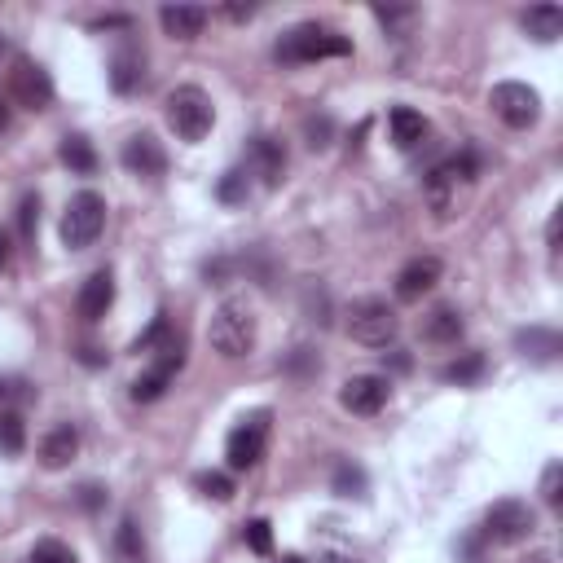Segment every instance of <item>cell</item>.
<instances>
[{
  "mask_svg": "<svg viewBox=\"0 0 563 563\" xmlns=\"http://www.w3.org/2000/svg\"><path fill=\"white\" fill-rule=\"evenodd\" d=\"M348 53H352V40L344 31L326 27V22H300V27L282 31L273 58L286 66H300V62H322V58H348Z\"/></svg>",
  "mask_w": 563,
  "mask_h": 563,
  "instance_id": "6da1fadb",
  "label": "cell"
},
{
  "mask_svg": "<svg viewBox=\"0 0 563 563\" xmlns=\"http://www.w3.org/2000/svg\"><path fill=\"white\" fill-rule=\"evenodd\" d=\"M256 335H260V326H256V313H251L242 300H225L212 313V326H207V339H212V348L220 352L225 361H238V357H247L251 348H256Z\"/></svg>",
  "mask_w": 563,
  "mask_h": 563,
  "instance_id": "7a4b0ae2",
  "label": "cell"
},
{
  "mask_svg": "<svg viewBox=\"0 0 563 563\" xmlns=\"http://www.w3.org/2000/svg\"><path fill=\"white\" fill-rule=\"evenodd\" d=\"M168 124L181 141H203L216 124V106L212 97L203 93L198 84H181L168 93Z\"/></svg>",
  "mask_w": 563,
  "mask_h": 563,
  "instance_id": "3957f363",
  "label": "cell"
},
{
  "mask_svg": "<svg viewBox=\"0 0 563 563\" xmlns=\"http://www.w3.org/2000/svg\"><path fill=\"white\" fill-rule=\"evenodd\" d=\"M106 229V198L93 194V190H80L66 203V216H62V242L71 251H84L102 238Z\"/></svg>",
  "mask_w": 563,
  "mask_h": 563,
  "instance_id": "277c9868",
  "label": "cell"
},
{
  "mask_svg": "<svg viewBox=\"0 0 563 563\" xmlns=\"http://www.w3.org/2000/svg\"><path fill=\"white\" fill-rule=\"evenodd\" d=\"M489 106H493V115H498L506 128H533L537 119H542V93H537V88H528V84H520V80L493 84Z\"/></svg>",
  "mask_w": 563,
  "mask_h": 563,
  "instance_id": "5b68a950",
  "label": "cell"
},
{
  "mask_svg": "<svg viewBox=\"0 0 563 563\" xmlns=\"http://www.w3.org/2000/svg\"><path fill=\"white\" fill-rule=\"evenodd\" d=\"M396 330H401V322H396V313L388 308V300H357L348 313V335L357 339V344L366 348H388L396 339Z\"/></svg>",
  "mask_w": 563,
  "mask_h": 563,
  "instance_id": "8992f818",
  "label": "cell"
},
{
  "mask_svg": "<svg viewBox=\"0 0 563 563\" xmlns=\"http://www.w3.org/2000/svg\"><path fill=\"white\" fill-rule=\"evenodd\" d=\"M264 440H269V414H251L242 418V427L229 432V445H225V458L234 471H251L256 462L264 458Z\"/></svg>",
  "mask_w": 563,
  "mask_h": 563,
  "instance_id": "52a82bcc",
  "label": "cell"
},
{
  "mask_svg": "<svg viewBox=\"0 0 563 563\" xmlns=\"http://www.w3.org/2000/svg\"><path fill=\"white\" fill-rule=\"evenodd\" d=\"M9 97L27 110H44L53 102V80L40 62L31 58H14V71H9Z\"/></svg>",
  "mask_w": 563,
  "mask_h": 563,
  "instance_id": "ba28073f",
  "label": "cell"
},
{
  "mask_svg": "<svg viewBox=\"0 0 563 563\" xmlns=\"http://www.w3.org/2000/svg\"><path fill=\"white\" fill-rule=\"evenodd\" d=\"M471 181H476V159H471V154H458V159L440 163V168L427 176V198H432L436 216H449L458 185H471Z\"/></svg>",
  "mask_w": 563,
  "mask_h": 563,
  "instance_id": "9c48e42d",
  "label": "cell"
},
{
  "mask_svg": "<svg viewBox=\"0 0 563 563\" xmlns=\"http://www.w3.org/2000/svg\"><path fill=\"white\" fill-rule=\"evenodd\" d=\"M533 528H537V515L528 511L524 502H498V506H489V515H484V537L498 542V546L524 542Z\"/></svg>",
  "mask_w": 563,
  "mask_h": 563,
  "instance_id": "30bf717a",
  "label": "cell"
},
{
  "mask_svg": "<svg viewBox=\"0 0 563 563\" xmlns=\"http://www.w3.org/2000/svg\"><path fill=\"white\" fill-rule=\"evenodd\" d=\"M181 361H185V352H181V344H176V339L168 335L159 344V352H154V366L141 374L137 383H132V396H137V401H159L163 392H168V383L176 379V370H181Z\"/></svg>",
  "mask_w": 563,
  "mask_h": 563,
  "instance_id": "8fae6325",
  "label": "cell"
},
{
  "mask_svg": "<svg viewBox=\"0 0 563 563\" xmlns=\"http://www.w3.org/2000/svg\"><path fill=\"white\" fill-rule=\"evenodd\" d=\"M119 159H124V168H128L132 176H146V181H159V176L168 172V154H163L159 137H150V132H137V137H128Z\"/></svg>",
  "mask_w": 563,
  "mask_h": 563,
  "instance_id": "7c38bea8",
  "label": "cell"
},
{
  "mask_svg": "<svg viewBox=\"0 0 563 563\" xmlns=\"http://www.w3.org/2000/svg\"><path fill=\"white\" fill-rule=\"evenodd\" d=\"M388 392H392V383L383 379V374H357V379L344 383L339 401H344V410H352V414H379L383 405H388Z\"/></svg>",
  "mask_w": 563,
  "mask_h": 563,
  "instance_id": "4fadbf2b",
  "label": "cell"
},
{
  "mask_svg": "<svg viewBox=\"0 0 563 563\" xmlns=\"http://www.w3.org/2000/svg\"><path fill=\"white\" fill-rule=\"evenodd\" d=\"M440 273H445V264H440L436 256H414L401 273H396V300H423V295L440 282Z\"/></svg>",
  "mask_w": 563,
  "mask_h": 563,
  "instance_id": "5bb4252c",
  "label": "cell"
},
{
  "mask_svg": "<svg viewBox=\"0 0 563 563\" xmlns=\"http://www.w3.org/2000/svg\"><path fill=\"white\" fill-rule=\"evenodd\" d=\"M110 304H115V278H110V269H97L75 295V313H80V322H102Z\"/></svg>",
  "mask_w": 563,
  "mask_h": 563,
  "instance_id": "9a60e30c",
  "label": "cell"
},
{
  "mask_svg": "<svg viewBox=\"0 0 563 563\" xmlns=\"http://www.w3.org/2000/svg\"><path fill=\"white\" fill-rule=\"evenodd\" d=\"M247 172L260 176L264 185H278L282 172H286V150H282V141H273V137H251V146H247Z\"/></svg>",
  "mask_w": 563,
  "mask_h": 563,
  "instance_id": "2e32d148",
  "label": "cell"
},
{
  "mask_svg": "<svg viewBox=\"0 0 563 563\" xmlns=\"http://www.w3.org/2000/svg\"><path fill=\"white\" fill-rule=\"evenodd\" d=\"M207 9L203 5H163L159 9V22H163V31H168L172 40H198L203 36V27H207Z\"/></svg>",
  "mask_w": 563,
  "mask_h": 563,
  "instance_id": "e0dca14e",
  "label": "cell"
},
{
  "mask_svg": "<svg viewBox=\"0 0 563 563\" xmlns=\"http://www.w3.org/2000/svg\"><path fill=\"white\" fill-rule=\"evenodd\" d=\"M80 454V432H75L71 423H62V427H53L49 436L40 440V462L49 471H62V467H71V458Z\"/></svg>",
  "mask_w": 563,
  "mask_h": 563,
  "instance_id": "ac0fdd59",
  "label": "cell"
},
{
  "mask_svg": "<svg viewBox=\"0 0 563 563\" xmlns=\"http://www.w3.org/2000/svg\"><path fill=\"white\" fill-rule=\"evenodd\" d=\"M515 348L524 352L528 361H542V366H550V361L563 352V339H559V330H546V326H528L515 335Z\"/></svg>",
  "mask_w": 563,
  "mask_h": 563,
  "instance_id": "d6986e66",
  "label": "cell"
},
{
  "mask_svg": "<svg viewBox=\"0 0 563 563\" xmlns=\"http://www.w3.org/2000/svg\"><path fill=\"white\" fill-rule=\"evenodd\" d=\"M388 128H392L396 150H418L427 141V119L418 115V110H410V106H396L388 115Z\"/></svg>",
  "mask_w": 563,
  "mask_h": 563,
  "instance_id": "ffe728a7",
  "label": "cell"
},
{
  "mask_svg": "<svg viewBox=\"0 0 563 563\" xmlns=\"http://www.w3.org/2000/svg\"><path fill=\"white\" fill-rule=\"evenodd\" d=\"M423 339H427V344H440V348L458 344V339H462V313H458V308H449V304L432 308V313L423 317Z\"/></svg>",
  "mask_w": 563,
  "mask_h": 563,
  "instance_id": "44dd1931",
  "label": "cell"
},
{
  "mask_svg": "<svg viewBox=\"0 0 563 563\" xmlns=\"http://www.w3.org/2000/svg\"><path fill=\"white\" fill-rule=\"evenodd\" d=\"M141 75H146V58H141L132 44H124V49L110 58V88H115V93H132V88L141 84Z\"/></svg>",
  "mask_w": 563,
  "mask_h": 563,
  "instance_id": "7402d4cb",
  "label": "cell"
},
{
  "mask_svg": "<svg viewBox=\"0 0 563 563\" xmlns=\"http://www.w3.org/2000/svg\"><path fill=\"white\" fill-rule=\"evenodd\" d=\"M524 31L533 40H542V44H550V40H559L563 36V9L559 5H533L524 14Z\"/></svg>",
  "mask_w": 563,
  "mask_h": 563,
  "instance_id": "603a6c76",
  "label": "cell"
},
{
  "mask_svg": "<svg viewBox=\"0 0 563 563\" xmlns=\"http://www.w3.org/2000/svg\"><path fill=\"white\" fill-rule=\"evenodd\" d=\"M62 163L71 172H80V176H93L97 172V154L93 146H88V137H62Z\"/></svg>",
  "mask_w": 563,
  "mask_h": 563,
  "instance_id": "cb8c5ba5",
  "label": "cell"
},
{
  "mask_svg": "<svg viewBox=\"0 0 563 563\" xmlns=\"http://www.w3.org/2000/svg\"><path fill=\"white\" fill-rule=\"evenodd\" d=\"M484 366H489V361H484V352H467V357H458L454 366L440 370V379H445V383H458V388H467V383H476L480 374H484Z\"/></svg>",
  "mask_w": 563,
  "mask_h": 563,
  "instance_id": "d4e9b609",
  "label": "cell"
},
{
  "mask_svg": "<svg viewBox=\"0 0 563 563\" xmlns=\"http://www.w3.org/2000/svg\"><path fill=\"white\" fill-rule=\"evenodd\" d=\"M330 489H335L339 498H366V471L352 467V462H339V467H335V480H330Z\"/></svg>",
  "mask_w": 563,
  "mask_h": 563,
  "instance_id": "484cf974",
  "label": "cell"
},
{
  "mask_svg": "<svg viewBox=\"0 0 563 563\" xmlns=\"http://www.w3.org/2000/svg\"><path fill=\"white\" fill-rule=\"evenodd\" d=\"M22 445H27V427H22L18 414H0V454L18 458Z\"/></svg>",
  "mask_w": 563,
  "mask_h": 563,
  "instance_id": "4316f807",
  "label": "cell"
},
{
  "mask_svg": "<svg viewBox=\"0 0 563 563\" xmlns=\"http://www.w3.org/2000/svg\"><path fill=\"white\" fill-rule=\"evenodd\" d=\"M115 550H119V559L124 563H141V528H137V520H124L119 524V537H115Z\"/></svg>",
  "mask_w": 563,
  "mask_h": 563,
  "instance_id": "83f0119b",
  "label": "cell"
},
{
  "mask_svg": "<svg viewBox=\"0 0 563 563\" xmlns=\"http://www.w3.org/2000/svg\"><path fill=\"white\" fill-rule=\"evenodd\" d=\"M216 194H220V203H242V198L251 194V172L247 168L225 172V181L216 185Z\"/></svg>",
  "mask_w": 563,
  "mask_h": 563,
  "instance_id": "f1b7e54d",
  "label": "cell"
},
{
  "mask_svg": "<svg viewBox=\"0 0 563 563\" xmlns=\"http://www.w3.org/2000/svg\"><path fill=\"white\" fill-rule=\"evenodd\" d=\"M194 489L203 493V498H216V502H229V498H234V480L220 476V471H203V476L194 480Z\"/></svg>",
  "mask_w": 563,
  "mask_h": 563,
  "instance_id": "f546056e",
  "label": "cell"
},
{
  "mask_svg": "<svg viewBox=\"0 0 563 563\" xmlns=\"http://www.w3.org/2000/svg\"><path fill=\"white\" fill-rule=\"evenodd\" d=\"M31 563H80V559H75V550L62 546V542H40L36 550H31Z\"/></svg>",
  "mask_w": 563,
  "mask_h": 563,
  "instance_id": "4dcf8cb0",
  "label": "cell"
},
{
  "mask_svg": "<svg viewBox=\"0 0 563 563\" xmlns=\"http://www.w3.org/2000/svg\"><path fill=\"white\" fill-rule=\"evenodd\" d=\"M242 537H247V546L256 550V555H269V550H273V524L269 520H251Z\"/></svg>",
  "mask_w": 563,
  "mask_h": 563,
  "instance_id": "1f68e13d",
  "label": "cell"
},
{
  "mask_svg": "<svg viewBox=\"0 0 563 563\" xmlns=\"http://www.w3.org/2000/svg\"><path fill=\"white\" fill-rule=\"evenodd\" d=\"M559 476H563V467H559V462H550V467H546V480H542V498H546L550 506H559Z\"/></svg>",
  "mask_w": 563,
  "mask_h": 563,
  "instance_id": "d6a6232c",
  "label": "cell"
},
{
  "mask_svg": "<svg viewBox=\"0 0 563 563\" xmlns=\"http://www.w3.org/2000/svg\"><path fill=\"white\" fill-rule=\"evenodd\" d=\"M36 220H40V203L36 198H27V203H22V238H36Z\"/></svg>",
  "mask_w": 563,
  "mask_h": 563,
  "instance_id": "836d02e7",
  "label": "cell"
},
{
  "mask_svg": "<svg viewBox=\"0 0 563 563\" xmlns=\"http://www.w3.org/2000/svg\"><path fill=\"white\" fill-rule=\"evenodd\" d=\"M326 137H330V119H317V124H308V146H313V150H322Z\"/></svg>",
  "mask_w": 563,
  "mask_h": 563,
  "instance_id": "e575fe53",
  "label": "cell"
},
{
  "mask_svg": "<svg viewBox=\"0 0 563 563\" xmlns=\"http://www.w3.org/2000/svg\"><path fill=\"white\" fill-rule=\"evenodd\" d=\"M374 18H379V22H388V27H396V22L414 18V9H374Z\"/></svg>",
  "mask_w": 563,
  "mask_h": 563,
  "instance_id": "d590c367",
  "label": "cell"
},
{
  "mask_svg": "<svg viewBox=\"0 0 563 563\" xmlns=\"http://www.w3.org/2000/svg\"><path fill=\"white\" fill-rule=\"evenodd\" d=\"M225 18L247 22V18H256V5H225Z\"/></svg>",
  "mask_w": 563,
  "mask_h": 563,
  "instance_id": "8d00e7d4",
  "label": "cell"
},
{
  "mask_svg": "<svg viewBox=\"0 0 563 563\" xmlns=\"http://www.w3.org/2000/svg\"><path fill=\"white\" fill-rule=\"evenodd\" d=\"M80 502L88 506V511H93V506L102 502V489H97V484H84V489H80Z\"/></svg>",
  "mask_w": 563,
  "mask_h": 563,
  "instance_id": "74e56055",
  "label": "cell"
},
{
  "mask_svg": "<svg viewBox=\"0 0 563 563\" xmlns=\"http://www.w3.org/2000/svg\"><path fill=\"white\" fill-rule=\"evenodd\" d=\"M520 563H555V555H550V550H533V555H524Z\"/></svg>",
  "mask_w": 563,
  "mask_h": 563,
  "instance_id": "f35d334b",
  "label": "cell"
},
{
  "mask_svg": "<svg viewBox=\"0 0 563 563\" xmlns=\"http://www.w3.org/2000/svg\"><path fill=\"white\" fill-rule=\"evenodd\" d=\"M0 269H9V234H0Z\"/></svg>",
  "mask_w": 563,
  "mask_h": 563,
  "instance_id": "ab89813d",
  "label": "cell"
},
{
  "mask_svg": "<svg viewBox=\"0 0 563 563\" xmlns=\"http://www.w3.org/2000/svg\"><path fill=\"white\" fill-rule=\"evenodd\" d=\"M5 128H9V106L0 102V132H5Z\"/></svg>",
  "mask_w": 563,
  "mask_h": 563,
  "instance_id": "60d3db41",
  "label": "cell"
},
{
  "mask_svg": "<svg viewBox=\"0 0 563 563\" xmlns=\"http://www.w3.org/2000/svg\"><path fill=\"white\" fill-rule=\"evenodd\" d=\"M282 563H308V559H300V555H286Z\"/></svg>",
  "mask_w": 563,
  "mask_h": 563,
  "instance_id": "b9f144b4",
  "label": "cell"
},
{
  "mask_svg": "<svg viewBox=\"0 0 563 563\" xmlns=\"http://www.w3.org/2000/svg\"><path fill=\"white\" fill-rule=\"evenodd\" d=\"M326 563H352V559H339V555H335V559H326Z\"/></svg>",
  "mask_w": 563,
  "mask_h": 563,
  "instance_id": "7bdbcfd3",
  "label": "cell"
},
{
  "mask_svg": "<svg viewBox=\"0 0 563 563\" xmlns=\"http://www.w3.org/2000/svg\"><path fill=\"white\" fill-rule=\"evenodd\" d=\"M5 392H9V388H5V383H0V401H5Z\"/></svg>",
  "mask_w": 563,
  "mask_h": 563,
  "instance_id": "ee69618b",
  "label": "cell"
},
{
  "mask_svg": "<svg viewBox=\"0 0 563 563\" xmlns=\"http://www.w3.org/2000/svg\"><path fill=\"white\" fill-rule=\"evenodd\" d=\"M0 53H5V44H0Z\"/></svg>",
  "mask_w": 563,
  "mask_h": 563,
  "instance_id": "f6af8a7d",
  "label": "cell"
}]
</instances>
